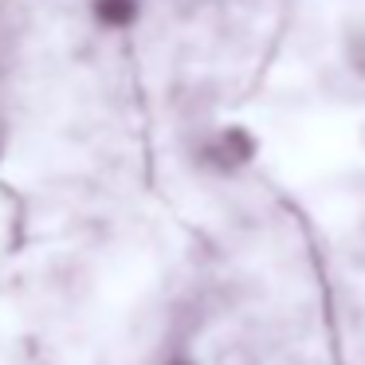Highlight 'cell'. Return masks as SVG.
<instances>
[{
    "label": "cell",
    "mask_w": 365,
    "mask_h": 365,
    "mask_svg": "<svg viewBox=\"0 0 365 365\" xmlns=\"http://www.w3.org/2000/svg\"><path fill=\"white\" fill-rule=\"evenodd\" d=\"M91 16L106 32H126L142 20V0H91Z\"/></svg>",
    "instance_id": "obj_2"
},
{
    "label": "cell",
    "mask_w": 365,
    "mask_h": 365,
    "mask_svg": "<svg viewBox=\"0 0 365 365\" xmlns=\"http://www.w3.org/2000/svg\"><path fill=\"white\" fill-rule=\"evenodd\" d=\"M165 365H200V361H192V357L189 354H173V357H169V361Z\"/></svg>",
    "instance_id": "obj_3"
},
{
    "label": "cell",
    "mask_w": 365,
    "mask_h": 365,
    "mask_svg": "<svg viewBox=\"0 0 365 365\" xmlns=\"http://www.w3.org/2000/svg\"><path fill=\"white\" fill-rule=\"evenodd\" d=\"M200 165L212 169V173H240V169H247L255 158H259V138L252 134L247 126H240V122H232V126H224L220 134H212L205 145H200Z\"/></svg>",
    "instance_id": "obj_1"
}]
</instances>
